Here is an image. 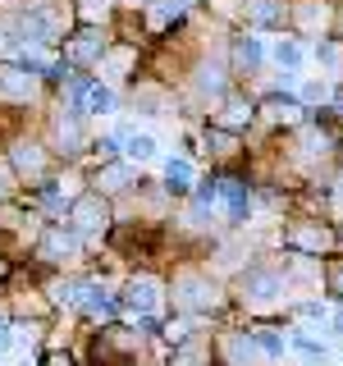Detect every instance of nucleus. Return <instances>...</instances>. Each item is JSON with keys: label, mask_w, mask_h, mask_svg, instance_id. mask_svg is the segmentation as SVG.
<instances>
[{"label": "nucleus", "mask_w": 343, "mask_h": 366, "mask_svg": "<svg viewBox=\"0 0 343 366\" xmlns=\"http://www.w3.org/2000/svg\"><path fill=\"white\" fill-rule=\"evenodd\" d=\"M261 339L257 335H234L229 339V357H234V366H266V357H261Z\"/></svg>", "instance_id": "f257e3e1"}, {"label": "nucleus", "mask_w": 343, "mask_h": 366, "mask_svg": "<svg viewBox=\"0 0 343 366\" xmlns=\"http://www.w3.org/2000/svg\"><path fill=\"white\" fill-rule=\"evenodd\" d=\"M124 302H129L133 312H151V307L160 302V293H156V284H151V280H133V284H129V293H124Z\"/></svg>", "instance_id": "f03ea898"}, {"label": "nucleus", "mask_w": 343, "mask_h": 366, "mask_svg": "<svg viewBox=\"0 0 343 366\" xmlns=\"http://www.w3.org/2000/svg\"><path fill=\"white\" fill-rule=\"evenodd\" d=\"M32 92V78L23 69H0V97H28Z\"/></svg>", "instance_id": "7ed1b4c3"}, {"label": "nucleus", "mask_w": 343, "mask_h": 366, "mask_svg": "<svg viewBox=\"0 0 343 366\" xmlns=\"http://www.w3.org/2000/svg\"><path fill=\"white\" fill-rule=\"evenodd\" d=\"M247 289H252V297H274L284 284H279V274H270V270H252L247 274Z\"/></svg>", "instance_id": "20e7f679"}, {"label": "nucleus", "mask_w": 343, "mask_h": 366, "mask_svg": "<svg viewBox=\"0 0 343 366\" xmlns=\"http://www.w3.org/2000/svg\"><path fill=\"white\" fill-rule=\"evenodd\" d=\"M69 55H74V60H91V55H101V37H96V32L74 37V41H69Z\"/></svg>", "instance_id": "39448f33"}, {"label": "nucleus", "mask_w": 343, "mask_h": 366, "mask_svg": "<svg viewBox=\"0 0 343 366\" xmlns=\"http://www.w3.org/2000/svg\"><path fill=\"white\" fill-rule=\"evenodd\" d=\"M165 179H169V188H188V179H192V165H188V160H169V165H165Z\"/></svg>", "instance_id": "423d86ee"}, {"label": "nucleus", "mask_w": 343, "mask_h": 366, "mask_svg": "<svg viewBox=\"0 0 343 366\" xmlns=\"http://www.w3.org/2000/svg\"><path fill=\"white\" fill-rule=\"evenodd\" d=\"M274 60H279V64L293 74V69L302 64V46H293V41H279V46H274Z\"/></svg>", "instance_id": "0eeeda50"}, {"label": "nucleus", "mask_w": 343, "mask_h": 366, "mask_svg": "<svg viewBox=\"0 0 343 366\" xmlns=\"http://www.w3.org/2000/svg\"><path fill=\"white\" fill-rule=\"evenodd\" d=\"M229 211H234V220H243V215H247V188H243V183H229Z\"/></svg>", "instance_id": "6e6552de"}, {"label": "nucleus", "mask_w": 343, "mask_h": 366, "mask_svg": "<svg viewBox=\"0 0 343 366\" xmlns=\"http://www.w3.org/2000/svg\"><path fill=\"white\" fill-rule=\"evenodd\" d=\"M247 9H252L257 23H274V19H279V5H274V0H247Z\"/></svg>", "instance_id": "1a4fd4ad"}, {"label": "nucleus", "mask_w": 343, "mask_h": 366, "mask_svg": "<svg viewBox=\"0 0 343 366\" xmlns=\"http://www.w3.org/2000/svg\"><path fill=\"white\" fill-rule=\"evenodd\" d=\"M129 156H133V160H151V156H156V142H151L146 133H137V137H129Z\"/></svg>", "instance_id": "9d476101"}, {"label": "nucleus", "mask_w": 343, "mask_h": 366, "mask_svg": "<svg viewBox=\"0 0 343 366\" xmlns=\"http://www.w3.org/2000/svg\"><path fill=\"white\" fill-rule=\"evenodd\" d=\"M293 348H302L312 362H325V343H316V339H307V335H297V339H293Z\"/></svg>", "instance_id": "9b49d317"}, {"label": "nucleus", "mask_w": 343, "mask_h": 366, "mask_svg": "<svg viewBox=\"0 0 343 366\" xmlns=\"http://www.w3.org/2000/svg\"><path fill=\"white\" fill-rule=\"evenodd\" d=\"M87 106H91V110H101V114H110L114 101H110V92H106V87H87Z\"/></svg>", "instance_id": "f8f14e48"}, {"label": "nucleus", "mask_w": 343, "mask_h": 366, "mask_svg": "<svg viewBox=\"0 0 343 366\" xmlns=\"http://www.w3.org/2000/svg\"><path fill=\"white\" fill-rule=\"evenodd\" d=\"M238 60H243V64H257V60H261V46L252 41V37H247V41H238Z\"/></svg>", "instance_id": "ddd939ff"}, {"label": "nucleus", "mask_w": 343, "mask_h": 366, "mask_svg": "<svg viewBox=\"0 0 343 366\" xmlns=\"http://www.w3.org/2000/svg\"><path fill=\"white\" fill-rule=\"evenodd\" d=\"M297 14H302V23H307V28H312V23H325V9H316V5H302Z\"/></svg>", "instance_id": "4468645a"}, {"label": "nucleus", "mask_w": 343, "mask_h": 366, "mask_svg": "<svg viewBox=\"0 0 343 366\" xmlns=\"http://www.w3.org/2000/svg\"><path fill=\"white\" fill-rule=\"evenodd\" d=\"M316 60H325L329 69H334V64H339V46H329V41H325V46L316 51Z\"/></svg>", "instance_id": "2eb2a0df"}, {"label": "nucleus", "mask_w": 343, "mask_h": 366, "mask_svg": "<svg viewBox=\"0 0 343 366\" xmlns=\"http://www.w3.org/2000/svg\"><path fill=\"white\" fill-rule=\"evenodd\" d=\"M124 179H129V174H124L119 165H114V169H106V188H124Z\"/></svg>", "instance_id": "dca6fc26"}, {"label": "nucleus", "mask_w": 343, "mask_h": 366, "mask_svg": "<svg viewBox=\"0 0 343 366\" xmlns=\"http://www.w3.org/2000/svg\"><path fill=\"white\" fill-rule=\"evenodd\" d=\"M320 97H325V83H307L302 87V101H320Z\"/></svg>", "instance_id": "f3484780"}, {"label": "nucleus", "mask_w": 343, "mask_h": 366, "mask_svg": "<svg viewBox=\"0 0 343 366\" xmlns=\"http://www.w3.org/2000/svg\"><path fill=\"white\" fill-rule=\"evenodd\" d=\"M19 165H23V169H37L41 156H37V152H19Z\"/></svg>", "instance_id": "a211bd4d"}, {"label": "nucleus", "mask_w": 343, "mask_h": 366, "mask_svg": "<svg viewBox=\"0 0 343 366\" xmlns=\"http://www.w3.org/2000/svg\"><path fill=\"white\" fill-rule=\"evenodd\" d=\"M334 335H343V312H339V316H334Z\"/></svg>", "instance_id": "6ab92c4d"}]
</instances>
